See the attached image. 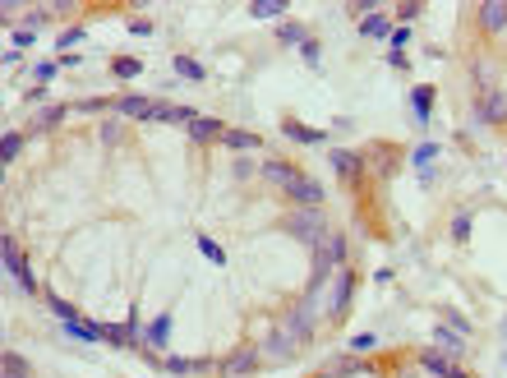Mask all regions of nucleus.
Listing matches in <instances>:
<instances>
[{"instance_id": "nucleus-1", "label": "nucleus", "mask_w": 507, "mask_h": 378, "mask_svg": "<svg viewBox=\"0 0 507 378\" xmlns=\"http://www.w3.org/2000/svg\"><path fill=\"white\" fill-rule=\"evenodd\" d=\"M286 231H291V235H300V240H305V245H314V249L328 240V226H323L319 208H300V212H291V217H286Z\"/></svg>"}, {"instance_id": "nucleus-2", "label": "nucleus", "mask_w": 507, "mask_h": 378, "mask_svg": "<svg viewBox=\"0 0 507 378\" xmlns=\"http://www.w3.org/2000/svg\"><path fill=\"white\" fill-rule=\"evenodd\" d=\"M5 272H10V281L23 290V295H33L37 290V281H33V272H28V258L19 254V245H14L10 235H5Z\"/></svg>"}, {"instance_id": "nucleus-3", "label": "nucleus", "mask_w": 507, "mask_h": 378, "mask_svg": "<svg viewBox=\"0 0 507 378\" xmlns=\"http://www.w3.org/2000/svg\"><path fill=\"white\" fill-rule=\"evenodd\" d=\"M314 304H319V295H309L305 304H296V309H291V318H286V332L296 337V342H305V337L314 332Z\"/></svg>"}, {"instance_id": "nucleus-4", "label": "nucleus", "mask_w": 507, "mask_h": 378, "mask_svg": "<svg viewBox=\"0 0 507 378\" xmlns=\"http://www.w3.org/2000/svg\"><path fill=\"white\" fill-rule=\"evenodd\" d=\"M332 167L342 171V180H351V185L364 180V157L351 153V148H332Z\"/></svg>"}, {"instance_id": "nucleus-5", "label": "nucleus", "mask_w": 507, "mask_h": 378, "mask_svg": "<svg viewBox=\"0 0 507 378\" xmlns=\"http://www.w3.org/2000/svg\"><path fill=\"white\" fill-rule=\"evenodd\" d=\"M475 115H480L485 125H503V120H507V97L489 88L485 97H480V106H475Z\"/></svg>"}, {"instance_id": "nucleus-6", "label": "nucleus", "mask_w": 507, "mask_h": 378, "mask_svg": "<svg viewBox=\"0 0 507 378\" xmlns=\"http://www.w3.org/2000/svg\"><path fill=\"white\" fill-rule=\"evenodd\" d=\"M166 342H171V314H157L144 328V351H166Z\"/></svg>"}, {"instance_id": "nucleus-7", "label": "nucleus", "mask_w": 507, "mask_h": 378, "mask_svg": "<svg viewBox=\"0 0 507 378\" xmlns=\"http://www.w3.org/2000/svg\"><path fill=\"white\" fill-rule=\"evenodd\" d=\"M286 194L300 203V208H319V203H323V185H319V180H309V176H300Z\"/></svg>"}, {"instance_id": "nucleus-8", "label": "nucleus", "mask_w": 507, "mask_h": 378, "mask_svg": "<svg viewBox=\"0 0 507 378\" xmlns=\"http://www.w3.org/2000/svg\"><path fill=\"white\" fill-rule=\"evenodd\" d=\"M189 139H199V144L226 139V125H221V120H212V115H194V120H189Z\"/></svg>"}, {"instance_id": "nucleus-9", "label": "nucleus", "mask_w": 507, "mask_h": 378, "mask_svg": "<svg viewBox=\"0 0 507 378\" xmlns=\"http://www.w3.org/2000/svg\"><path fill=\"white\" fill-rule=\"evenodd\" d=\"M480 28H485V33H503V28H507V5H503V0L480 5Z\"/></svg>"}, {"instance_id": "nucleus-10", "label": "nucleus", "mask_w": 507, "mask_h": 378, "mask_svg": "<svg viewBox=\"0 0 507 378\" xmlns=\"http://www.w3.org/2000/svg\"><path fill=\"white\" fill-rule=\"evenodd\" d=\"M258 369V351H235L226 365H221V374L226 378H244V374H254Z\"/></svg>"}, {"instance_id": "nucleus-11", "label": "nucleus", "mask_w": 507, "mask_h": 378, "mask_svg": "<svg viewBox=\"0 0 507 378\" xmlns=\"http://www.w3.org/2000/svg\"><path fill=\"white\" fill-rule=\"evenodd\" d=\"M111 106H116L120 115H134V120H148V111H153L157 102H153V97H139V92H134V97H116Z\"/></svg>"}, {"instance_id": "nucleus-12", "label": "nucleus", "mask_w": 507, "mask_h": 378, "mask_svg": "<svg viewBox=\"0 0 507 378\" xmlns=\"http://www.w3.org/2000/svg\"><path fill=\"white\" fill-rule=\"evenodd\" d=\"M263 351H268L272 360H291V356L300 351V342L286 332V328H282V332H272V337H268V346H263Z\"/></svg>"}, {"instance_id": "nucleus-13", "label": "nucleus", "mask_w": 507, "mask_h": 378, "mask_svg": "<svg viewBox=\"0 0 507 378\" xmlns=\"http://www.w3.org/2000/svg\"><path fill=\"white\" fill-rule=\"evenodd\" d=\"M162 365V374H176V378H185V374H203L208 369V360H185V356H166V360H157Z\"/></svg>"}, {"instance_id": "nucleus-14", "label": "nucleus", "mask_w": 507, "mask_h": 378, "mask_svg": "<svg viewBox=\"0 0 507 378\" xmlns=\"http://www.w3.org/2000/svg\"><path fill=\"white\" fill-rule=\"evenodd\" d=\"M282 134L296 139V144H328V134L323 130H309V125H300V120H282Z\"/></svg>"}, {"instance_id": "nucleus-15", "label": "nucleus", "mask_w": 507, "mask_h": 378, "mask_svg": "<svg viewBox=\"0 0 507 378\" xmlns=\"http://www.w3.org/2000/svg\"><path fill=\"white\" fill-rule=\"evenodd\" d=\"M263 180H272V185H282V189H291L300 180V171L291 167V162H268L263 167Z\"/></svg>"}, {"instance_id": "nucleus-16", "label": "nucleus", "mask_w": 507, "mask_h": 378, "mask_svg": "<svg viewBox=\"0 0 507 378\" xmlns=\"http://www.w3.org/2000/svg\"><path fill=\"white\" fill-rule=\"evenodd\" d=\"M351 290H355V277L351 272H337V295H332V314H337V318H342L346 304H351Z\"/></svg>"}, {"instance_id": "nucleus-17", "label": "nucleus", "mask_w": 507, "mask_h": 378, "mask_svg": "<svg viewBox=\"0 0 507 378\" xmlns=\"http://www.w3.org/2000/svg\"><path fill=\"white\" fill-rule=\"evenodd\" d=\"M171 69H176L180 78H189V83H203V78H208V69H203L194 56H176V60H171Z\"/></svg>"}, {"instance_id": "nucleus-18", "label": "nucleus", "mask_w": 507, "mask_h": 378, "mask_svg": "<svg viewBox=\"0 0 507 378\" xmlns=\"http://www.w3.org/2000/svg\"><path fill=\"white\" fill-rule=\"evenodd\" d=\"M360 37H392L387 14H364V19H360Z\"/></svg>"}, {"instance_id": "nucleus-19", "label": "nucleus", "mask_w": 507, "mask_h": 378, "mask_svg": "<svg viewBox=\"0 0 507 378\" xmlns=\"http://www.w3.org/2000/svg\"><path fill=\"white\" fill-rule=\"evenodd\" d=\"M410 106H415V120H429L433 115V88H410Z\"/></svg>"}, {"instance_id": "nucleus-20", "label": "nucleus", "mask_w": 507, "mask_h": 378, "mask_svg": "<svg viewBox=\"0 0 507 378\" xmlns=\"http://www.w3.org/2000/svg\"><path fill=\"white\" fill-rule=\"evenodd\" d=\"M226 148H235V153H249V148H258L263 139L258 134H249V130H226V139H221Z\"/></svg>"}, {"instance_id": "nucleus-21", "label": "nucleus", "mask_w": 507, "mask_h": 378, "mask_svg": "<svg viewBox=\"0 0 507 378\" xmlns=\"http://www.w3.org/2000/svg\"><path fill=\"white\" fill-rule=\"evenodd\" d=\"M111 74H116V78H139V74H144V60H134V56H116V60H111Z\"/></svg>"}, {"instance_id": "nucleus-22", "label": "nucleus", "mask_w": 507, "mask_h": 378, "mask_svg": "<svg viewBox=\"0 0 507 378\" xmlns=\"http://www.w3.org/2000/svg\"><path fill=\"white\" fill-rule=\"evenodd\" d=\"M277 37H282V46H305V42H309V33L300 28V23H282V28H277Z\"/></svg>"}, {"instance_id": "nucleus-23", "label": "nucleus", "mask_w": 507, "mask_h": 378, "mask_svg": "<svg viewBox=\"0 0 507 378\" xmlns=\"http://www.w3.org/2000/svg\"><path fill=\"white\" fill-rule=\"evenodd\" d=\"M419 365L429 369V374H438V378H447V374H452V365H447V356H438V351H424V356H419Z\"/></svg>"}, {"instance_id": "nucleus-24", "label": "nucleus", "mask_w": 507, "mask_h": 378, "mask_svg": "<svg viewBox=\"0 0 507 378\" xmlns=\"http://www.w3.org/2000/svg\"><path fill=\"white\" fill-rule=\"evenodd\" d=\"M433 157H438V144H419L415 153H410V162H415L424 176H429V167H433Z\"/></svg>"}, {"instance_id": "nucleus-25", "label": "nucleus", "mask_w": 507, "mask_h": 378, "mask_svg": "<svg viewBox=\"0 0 507 378\" xmlns=\"http://www.w3.org/2000/svg\"><path fill=\"white\" fill-rule=\"evenodd\" d=\"M286 14V0H258L254 5V19H282Z\"/></svg>"}, {"instance_id": "nucleus-26", "label": "nucleus", "mask_w": 507, "mask_h": 378, "mask_svg": "<svg viewBox=\"0 0 507 378\" xmlns=\"http://www.w3.org/2000/svg\"><path fill=\"white\" fill-rule=\"evenodd\" d=\"M83 42V28H65V33L55 37V51H69V46H78Z\"/></svg>"}, {"instance_id": "nucleus-27", "label": "nucleus", "mask_w": 507, "mask_h": 378, "mask_svg": "<svg viewBox=\"0 0 507 378\" xmlns=\"http://www.w3.org/2000/svg\"><path fill=\"white\" fill-rule=\"evenodd\" d=\"M5 378H28V365H23V360L14 356V351L5 356Z\"/></svg>"}, {"instance_id": "nucleus-28", "label": "nucleus", "mask_w": 507, "mask_h": 378, "mask_svg": "<svg viewBox=\"0 0 507 378\" xmlns=\"http://www.w3.org/2000/svg\"><path fill=\"white\" fill-rule=\"evenodd\" d=\"M33 74H37V83H51V78L60 74V60H42V65H37Z\"/></svg>"}, {"instance_id": "nucleus-29", "label": "nucleus", "mask_w": 507, "mask_h": 378, "mask_svg": "<svg viewBox=\"0 0 507 378\" xmlns=\"http://www.w3.org/2000/svg\"><path fill=\"white\" fill-rule=\"evenodd\" d=\"M199 249H203V258H212V263H226V254H221V245H217V240H208V235L199 240Z\"/></svg>"}, {"instance_id": "nucleus-30", "label": "nucleus", "mask_w": 507, "mask_h": 378, "mask_svg": "<svg viewBox=\"0 0 507 378\" xmlns=\"http://www.w3.org/2000/svg\"><path fill=\"white\" fill-rule=\"evenodd\" d=\"M300 56H305L309 65H319V60H323V42H314V37H309V42L300 46Z\"/></svg>"}, {"instance_id": "nucleus-31", "label": "nucleus", "mask_w": 507, "mask_h": 378, "mask_svg": "<svg viewBox=\"0 0 507 378\" xmlns=\"http://www.w3.org/2000/svg\"><path fill=\"white\" fill-rule=\"evenodd\" d=\"M19 144H23V134H5V148H0V153H5V162H14V157H19Z\"/></svg>"}, {"instance_id": "nucleus-32", "label": "nucleus", "mask_w": 507, "mask_h": 378, "mask_svg": "<svg viewBox=\"0 0 507 378\" xmlns=\"http://www.w3.org/2000/svg\"><path fill=\"white\" fill-rule=\"evenodd\" d=\"M60 120H65V106H46V111L37 115V125H42V130H46V125H60Z\"/></svg>"}, {"instance_id": "nucleus-33", "label": "nucleus", "mask_w": 507, "mask_h": 378, "mask_svg": "<svg viewBox=\"0 0 507 378\" xmlns=\"http://www.w3.org/2000/svg\"><path fill=\"white\" fill-rule=\"evenodd\" d=\"M433 337H438V342H443V346H447V351H461V346H466V342H461V337H457V332H452V328H438V332H433Z\"/></svg>"}, {"instance_id": "nucleus-34", "label": "nucleus", "mask_w": 507, "mask_h": 378, "mask_svg": "<svg viewBox=\"0 0 507 378\" xmlns=\"http://www.w3.org/2000/svg\"><path fill=\"white\" fill-rule=\"evenodd\" d=\"M10 42H14V51H19V46H33L37 37H33V28H14V33H10Z\"/></svg>"}, {"instance_id": "nucleus-35", "label": "nucleus", "mask_w": 507, "mask_h": 378, "mask_svg": "<svg viewBox=\"0 0 507 378\" xmlns=\"http://www.w3.org/2000/svg\"><path fill=\"white\" fill-rule=\"evenodd\" d=\"M452 235H457V240H466V235H471V212H457V222H452Z\"/></svg>"}, {"instance_id": "nucleus-36", "label": "nucleus", "mask_w": 507, "mask_h": 378, "mask_svg": "<svg viewBox=\"0 0 507 378\" xmlns=\"http://www.w3.org/2000/svg\"><path fill=\"white\" fill-rule=\"evenodd\" d=\"M387 42H392V51H401V46L410 42V28H392V37H387Z\"/></svg>"}, {"instance_id": "nucleus-37", "label": "nucleus", "mask_w": 507, "mask_h": 378, "mask_svg": "<svg viewBox=\"0 0 507 378\" xmlns=\"http://www.w3.org/2000/svg\"><path fill=\"white\" fill-rule=\"evenodd\" d=\"M374 346V332H360V337H351V351H369Z\"/></svg>"}, {"instance_id": "nucleus-38", "label": "nucleus", "mask_w": 507, "mask_h": 378, "mask_svg": "<svg viewBox=\"0 0 507 378\" xmlns=\"http://www.w3.org/2000/svg\"><path fill=\"white\" fill-rule=\"evenodd\" d=\"M130 33H139V37H148V33H153V19H134V23H130Z\"/></svg>"}, {"instance_id": "nucleus-39", "label": "nucleus", "mask_w": 507, "mask_h": 378, "mask_svg": "<svg viewBox=\"0 0 507 378\" xmlns=\"http://www.w3.org/2000/svg\"><path fill=\"white\" fill-rule=\"evenodd\" d=\"M42 23H46V10H33L28 19H23V28H42Z\"/></svg>"}, {"instance_id": "nucleus-40", "label": "nucleus", "mask_w": 507, "mask_h": 378, "mask_svg": "<svg viewBox=\"0 0 507 378\" xmlns=\"http://www.w3.org/2000/svg\"><path fill=\"white\" fill-rule=\"evenodd\" d=\"M387 65H392V69H406V65H410V60H406V56H401V51H387Z\"/></svg>"}, {"instance_id": "nucleus-41", "label": "nucleus", "mask_w": 507, "mask_h": 378, "mask_svg": "<svg viewBox=\"0 0 507 378\" xmlns=\"http://www.w3.org/2000/svg\"><path fill=\"white\" fill-rule=\"evenodd\" d=\"M447 378H471V374H461V369H452V374H447Z\"/></svg>"}, {"instance_id": "nucleus-42", "label": "nucleus", "mask_w": 507, "mask_h": 378, "mask_svg": "<svg viewBox=\"0 0 507 378\" xmlns=\"http://www.w3.org/2000/svg\"><path fill=\"white\" fill-rule=\"evenodd\" d=\"M503 342H507V323H503Z\"/></svg>"}]
</instances>
